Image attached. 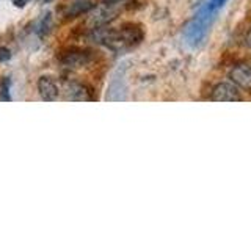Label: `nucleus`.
I'll return each instance as SVG.
<instances>
[{"label":"nucleus","mask_w":251,"mask_h":235,"mask_svg":"<svg viewBox=\"0 0 251 235\" xmlns=\"http://www.w3.org/2000/svg\"><path fill=\"white\" fill-rule=\"evenodd\" d=\"M65 94L68 100H91V94L86 90V86L77 82H66Z\"/></svg>","instance_id":"obj_6"},{"label":"nucleus","mask_w":251,"mask_h":235,"mask_svg":"<svg viewBox=\"0 0 251 235\" xmlns=\"http://www.w3.org/2000/svg\"><path fill=\"white\" fill-rule=\"evenodd\" d=\"M11 58V52L6 47H0V61H8Z\"/></svg>","instance_id":"obj_10"},{"label":"nucleus","mask_w":251,"mask_h":235,"mask_svg":"<svg viewBox=\"0 0 251 235\" xmlns=\"http://www.w3.org/2000/svg\"><path fill=\"white\" fill-rule=\"evenodd\" d=\"M210 100L215 102H240L239 88L231 82H220L210 91Z\"/></svg>","instance_id":"obj_3"},{"label":"nucleus","mask_w":251,"mask_h":235,"mask_svg":"<svg viewBox=\"0 0 251 235\" xmlns=\"http://www.w3.org/2000/svg\"><path fill=\"white\" fill-rule=\"evenodd\" d=\"M27 2H30V0H16V6H24V5H25Z\"/></svg>","instance_id":"obj_14"},{"label":"nucleus","mask_w":251,"mask_h":235,"mask_svg":"<svg viewBox=\"0 0 251 235\" xmlns=\"http://www.w3.org/2000/svg\"><path fill=\"white\" fill-rule=\"evenodd\" d=\"M93 39L94 43L104 44L113 50H126L140 44V41L143 39V30L140 25H133V24H127L121 28L100 25L94 27Z\"/></svg>","instance_id":"obj_1"},{"label":"nucleus","mask_w":251,"mask_h":235,"mask_svg":"<svg viewBox=\"0 0 251 235\" xmlns=\"http://www.w3.org/2000/svg\"><path fill=\"white\" fill-rule=\"evenodd\" d=\"M226 2V0H210V3H209V10H212V11H214V10H217V8H220V6H222L223 3Z\"/></svg>","instance_id":"obj_11"},{"label":"nucleus","mask_w":251,"mask_h":235,"mask_svg":"<svg viewBox=\"0 0 251 235\" xmlns=\"http://www.w3.org/2000/svg\"><path fill=\"white\" fill-rule=\"evenodd\" d=\"M46 2H50V0H46Z\"/></svg>","instance_id":"obj_15"},{"label":"nucleus","mask_w":251,"mask_h":235,"mask_svg":"<svg viewBox=\"0 0 251 235\" xmlns=\"http://www.w3.org/2000/svg\"><path fill=\"white\" fill-rule=\"evenodd\" d=\"M38 93L43 100L46 102H53L60 96V88L55 78L50 75H41L38 78Z\"/></svg>","instance_id":"obj_5"},{"label":"nucleus","mask_w":251,"mask_h":235,"mask_svg":"<svg viewBox=\"0 0 251 235\" xmlns=\"http://www.w3.org/2000/svg\"><path fill=\"white\" fill-rule=\"evenodd\" d=\"M245 44H247V47L251 50V28L248 30V33L245 35Z\"/></svg>","instance_id":"obj_13"},{"label":"nucleus","mask_w":251,"mask_h":235,"mask_svg":"<svg viewBox=\"0 0 251 235\" xmlns=\"http://www.w3.org/2000/svg\"><path fill=\"white\" fill-rule=\"evenodd\" d=\"M0 99L2 100H11L10 96V78H3L0 85Z\"/></svg>","instance_id":"obj_9"},{"label":"nucleus","mask_w":251,"mask_h":235,"mask_svg":"<svg viewBox=\"0 0 251 235\" xmlns=\"http://www.w3.org/2000/svg\"><path fill=\"white\" fill-rule=\"evenodd\" d=\"M63 65L66 68H82L83 65L88 63V55L83 52H69L63 57Z\"/></svg>","instance_id":"obj_8"},{"label":"nucleus","mask_w":251,"mask_h":235,"mask_svg":"<svg viewBox=\"0 0 251 235\" xmlns=\"http://www.w3.org/2000/svg\"><path fill=\"white\" fill-rule=\"evenodd\" d=\"M121 2H124V0H102V3L104 5H120Z\"/></svg>","instance_id":"obj_12"},{"label":"nucleus","mask_w":251,"mask_h":235,"mask_svg":"<svg viewBox=\"0 0 251 235\" xmlns=\"http://www.w3.org/2000/svg\"><path fill=\"white\" fill-rule=\"evenodd\" d=\"M229 82L239 90L251 91V65L248 63H237L229 70Z\"/></svg>","instance_id":"obj_4"},{"label":"nucleus","mask_w":251,"mask_h":235,"mask_svg":"<svg viewBox=\"0 0 251 235\" xmlns=\"http://www.w3.org/2000/svg\"><path fill=\"white\" fill-rule=\"evenodd\" d=\"M212 13H214V11L209 10V8H206V10H204L200 16H196V18L187 25L185 38H187V41L190 44L196 46L204 39V36H206V33L209 31L212 19H214Z\"/></svg>","instance_id":"obj_2"},{"label":"nucleus","mask_w":251,"mask_h":235,"mask_svg":"<svg viewBox=\"0 0 251 235\" xmlns=\"http://www.w3.org/2000/svg\"><path fill=\"white\" fill-rule=\"evenodd\" d=\"M93 8L91 0H73L68 5L66 16L68 18H75V16H80L86 11H90Z\"/></svg>","instance_id":"obj_7"}]
</instances>
